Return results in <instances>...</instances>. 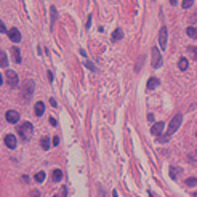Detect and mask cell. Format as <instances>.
I'll use <instances>...</instances> for the list:
<instances>
[{
    "mask_svg": "<svg viewBox=\"0 0 197 197\" xmlns=\"http://www.w3.org/2000/svg\"><path fill=\"white\" fill-rule=\"evenodd\" d=\"M181 120H183V117H181V114H176L172 120H170V124H168V128H167V133L160 138V141L162 143H165L167 141V139L168 138H170L173 133H175V131L178 130V128H180V125H181Z\"/></svg>",
    "mask_w": 197,
    "mask_h": 197,
    "instance_id": "obj_1",
    "label": "cell"
},
{
    "mask_svg": "<svg viewBox=\"0 0 197 197\" xmlns=\"http://www.w3.org/2000/svg\"><path fill=\"white\" fill-rule=\"evenodd\" d=\"M32 93H34V80L29 79V80L23 82V85H21V95H20L21 104H24V103H27V101L31 99Z\"/></svg>",
    "mask_w": 197,
    "mask_h": 197,
    "instance_id": "obj_2",
    "label": "cell"
},
{
    "mask_svg": "<svg viewBox=\"0 0 197 197\" xmlns=\"http://www.w3.org/2000/svg\"><path fill=\"white\" fill-rule=\"evenodd\" d=\"M18 131H20V136L24 139V141H27V139L32 138V133H34L32 124L31 122H24V124H21V127L18 128Z\"/></svg>",
    "mask_w": 197,
    "mask_h": 197,
    "instance_id": "obj_3",
    "label": "cell"
},
{
    "mask_svg": "<svg viewBox=\"0 0 197 197\" xmlns=\"http://www.w3.org/2000/svg\"><path fill=\"white\" fill-rule=\"evenodd\" d=\"M5 80H7V85L10 87V88H16L18 87V74L15 71L8 69L5 72Z\"/></svg>",
    "mask_w": 197,
    "mask_h": 197,
    "instance_id": "obj_4",
    "label": "cell"
},
{
    "mask_svg": "<svg viewBox=\"0 0 197 197\" xmlns=\"http://www.w3.org/2000/svg\"><path fill=\"white\" fill-rule=\"evenodd\" d=\"M167 39H168V29H167V26H162L160 31H159V43H160L162 50L167 48Z\"/></svg>",
    "mask_w": 197,
    "mask_h": 197,
    "instance_id": "obj_5",
    "label": "cell"
},
{
    "mask_svg": "<svg viewBox=\"0 0 197 197\" xmlns=\"http://www.w3.org/2000/svg\"><path fill=\"white\" fill-rule=\"evenodd\" d=\"M152 66L154 68H160L162 66V55H160V51H159L155 46L152 48Z\"/></svg>",
    "mask_w": 197,
    "mask_h": 197,
    "instance_id": "obj_6",
    "label": "cell"
},
{
    "mask_svg": "<svg viewBox=\"0 0 197 197\" xmlns=\"http://www.w3.org/2000/svg\"><path fill=\"white\" fill-rule=\"evenodd\" d=\"M5 119H7L8 124H16V122L20 120V114H18L16 111L10 109V111H7V112H5Z\"/></svg>",
    "mask_w": 197,
    "mask_h": 197,
    "instance_id": "obj_7",
    "label": "cell"
},
{
    "mask_svg": "<svg viewBox=\"0 0 197 197\" xmlns=\"http://www.w3.org/2000/svg\"><path fill=\"white\" fill-rule=\"evenodd\" d=\"M7 34H8V39H10L11 42H15V43H18V42L21 40V32L18 31L16 27H11V29L8 31Z\"/></svg>",
    "mask_w": 197,
    "mask_h": 197,
    "instance_id": "obj_8",
    "label": "cell"
},
{
    "mask_svg": "<svg viewBox=\"0 0 197 197\" xmlns=\"http://www.w3.org/2000/svg\"><path fill=\"white\" fill-rule=\"evenodd\" d=\"M164 127H165L164 122H157V124H154L152 128H151L152 135H154V136H160V135H162V131H164Z\"/></svg>",
    "mask_w": 197,
    "mask_h": 197,
    "instance_id": "obj_9",
    "label": "cell"
},
{
    "mask_svg": "<svg viewBox=\"0 0 197 197\" xmlns=\"http://www.w3.org/2000/svg\"><path fill=\"white\" fill-rule=\"evenodd\" d=\"M5 146L8 147V149H15L16 147V136L15 135H7L5 136Z\"/></svg>",
    "mask_w": 197,
    "mask_h": 197,
    "instance_id": "obj_10",
    "label": "cell"
},
{
    "mask_svg": "<svg viewBox=\"0 0 197 197\" xmlns=\"http://www.w3.org/2000/svg\"><path fill=\"white\" fill-rule=\"evenodd\" d=\"M43 112H45V103H42V101L35 103V106H34V114H35L37 117H40Z\"/></svg>",
    "mask_w": 197,
    "mask_h": 197,
    "instance_id": "obj_11",
    "label": "cell"
},
{
    "mask_svg": "<svg viewBox=\"0 0 197 197\" xmlns=\"http://www.w3.org/2000/svg\"><path fill=\"white\" fill-rule=\"evenodd\" d=\"M11 55H13V59H15L16 64H20V63L23 61V58H21V50H20V48L13 46V48H11Z\"/></svg>",
    "mask_w": 197,
    "mask_h": 197,
    "instance_id": "obj_12",
    "label": "cell"
},
{
    "mask_svg": "<svg viewBox=\"0 0 197 197\" xmlns=\"http://www.w3.org/2000/svg\"><path fill=\"white\" fill-rule=\"evenodd\" d=\"M159 83H160V80H159V79L151 77V79L147 80V85H146V88H147V90H154L155 87H159Z\"/></svg>",
    "mask_w": 197,
    "mask_h": 197,
    "instance_id": "obj_13",
    "label": "cell"
},
{
    "mask_svg": "<svg viewBox=\"0 0 197 197\" xmlns=\"http://www.w3.org/2000/svg\"><path fill=\"white\" fill-rule=\"evenodd\" d=\"M122 37H124V31L120 29V27H117V29L112 32V35H111V39L114 40V42H117V40H120Z\"/></svg>",
    "mask_w": 197,
    "mask_h": 197,
    "instance_id": "obj_14",
    "label": "cell"
},
{
    "mask_svg": "<svg viewBox=\"0 0 197 197\" xmlns=\"http://www.w3.org/2000/svg\"><path fill=\"white\" fill-rule=\"evenodd\" d=\"M186 34L191 37V39H197V27L194 26H187L186 27Z\"/></svg>",
    "mask_w": 197,
    "mask_h": 197,
    "instance_id": "obj_15",
    "label": "cell"
},
{
    "mask_svg": "<svg viewBox=\"0 0 197 197\" xmlns=\"http://www.w3.org/2000/svg\"><path fill=\"white\" fill-rule=\"evenodd\" d=\"M61 178H63V172L59 170V168H56V170L51 172V180H53V181H59Z\"/></svg>",
    "mask_w": 197,
    "mask_h": 197,
    "instance_id": "obj_16",
    "label": "cell"
},
{
    "mask_svg": "<svg viewBox=\"0 0 197 197\" xmlns=\"http://www.w3.org/2000/svg\"><path fill=\"white\" fill-rule=\"evenodd\" d=\"M7 66H8V58H7L5 51L0 50V68H7Z\"/></svg>",
    "mask_w": 197,
    "mask_h": 197,
    "instance_id": "obj_17",
    "label": "cell"
},
{
    "mask_svg": "<svg viewBox=\"0 0 197 197\" xmlns=\"http://www.w3.org/2000/svg\"><path fill=\"white\" fill-rule=\"evenodd\" d=\"M40 146H42L43 151H48V149H50V139L48 138H42L40 139Z\"/></svg>",
    "mask_w": 197,
    "mask_h": 197,
    "instance_id": "obj_18",
    "label": "cell"
},
{
    "mask_svg": "<svg viewBox=\"0 0 197 197\" xmlns=\"http://www.w3.org/2000/svg\"><path fill=\"white\" fill-rule=\"evenodd\" d=\"M178 173H181V168H176V167H170V176H172V180H176Z\"/></svg>",
    "mask_w": 197,
    "mask_h": 197,
    "instance_id": "obj_19",
    "label": "cell"
},
{
    "mask_svg": "<svg viewBox=\"0 0 197 197\" xmlns=\"http://www.w3.org/2000/svg\"><path fill=\"white\" fill-rule=\"evenodd\" d=\"M178 68H180L181 71H186L187 69V59L186 58H181L180 61H178Z\"/></svg>",
    "mask_w": 197,
    "mask_h": 197,
    "instance_id": "obj_20",
    "label": "cell"
},
{
    "mask_svg": "<svg viewBox=\"0 0 197 197\" xmlns=\"http://www.w3.org/2000/svg\"><path fill=\"white\" fill-rule=\"evenodd\" d=\"M34 178H35V181H37V183H42V181L45 180V172H37Z\"/></svg>",
    "mask_w": 197,
    "mask_h": 197,
    "instance_id": "obj_21",
    "label": "cell"
},
{
    "mask_svg": "<svg viewBox=\"0 0 197 197\" xmlns=\"http://www.w3.org/2000/svg\"><path fill=\"white\" fill-rule=\"evenodd\" d=\"M50 13H51V26L56 23V16H58V15H56V8L55 7H51L50 8Z\"/></svg>",
    "mask_w": 197,
    "mask_h": 197,
    "instance_id": "obj_22",
    "label": "cell"
},
{
    "mask_svg": "<svg viewBox=\"0 0 197 197\" xmlns=\"http://www.w3.org/2000/svg\"><path fill=\"white\" fill-rule=\"evenodd\" d=\"M187 51L191 53V56L194 59H197V48H195V46H187Z\"/></svg>",
    "mask_w": 197,
    "mask_h": 197,
    "instance_id": "obj_23",
    "label": "cell"
},
{
    "mask_svg": "<svg viewBox=\"0 0 197 197\" xmlns=\"http://www.w3.org/2000/svg\"><path fill=\"white\" fill-rule=\"evenodd\" d=\"M194 3V0H183V8L184 10H187V8H191Z\"/></svg>",
    "mask_w": 197,
    "mask_h": 197,
    "instance_id": "obj_24",
    "label": "cell"
},
{
    "mask_svg": "<svg viewBox=\"0 0 197 197\" xmlns=\"http://www.w3.org/2000/svg\"><path fill=\"white\" fill-rule=\"evenodd\" d=\"M186 184H187V186H195V184H197V178H187V180H186Z\"/></svg>",
    "mask_w": 197,
    "mask_h": 197,
    "instance_id": "obj_25",
    "label": "cell"
},
{
    "mask_svg": "<svg viewBox=\"0 0 197 197\" xmlns=\"http://www.w3.org/2000/svg\"><path fill=\"white\" fill-rule=\"evenodd\" d=\"M29 197H40V191H37V189H32L29 192Z\"/></svg>",
    "mask_w": 197,
    "mask_h": 197,
    "instance_id": "obj_26",
    "label": "cell"
},
{
    "mask_svg": "<svg viewBox=\"0 0 197 197\" xmlns=\"http://www.w3.org/2000/svg\"><path fill=\"white\" fill-rule=\"evenodd\" d=\"M0 32H2V34H3V32H8V29L5 27V24H3L2 21H0Z\"/></svg>",
    "mask_w": 197,
    "mask_h": 197,
    "instance_id": "obj_27",
    "label": "cell"
},
{
    "mask_svg": "<svg viewBox=\"0 0 197 197\" xmlns=\"http://www.w3.org/2000/svg\"><path fill=\"white\" fill-rule=\"evenodd\" d=\"M85 66H87L88 69H91V71H96V68H95V66H93L91 63H85Z\"/></svg>",
    "mask_w": 197,
    "mask_h": 197,
    "instance_id": "obj_28",
    "label": "cell"
},
{
    "mask_svg": "<svg viewBox=\"0 0 197 197\" xmlns=\"http://www.w3.org/2000/svg\"><path fill=\"white\" fill-rule=\"evenodd\" d=\"M53 144H55V146H58V144H59V138H58V136H55V138H53Z\"/></svg>",
    "mask_w": 197,
    "mask_h": 197,
    "instance_id": "obj_29",
    "label": "cell"
},
{
    "mask_svg": "<svg viewBox=\"0 0 197 197\" xmlns=\"http://www.w3.org/2000/svg\"><path fill=\"white\" fill-rule=\"evenodd\" d=\"M90 26H91V16H88V20H87V26H85V27H87V29H88Z\"/></svg>",
    "mask_w": 197,
    "mask_h": 197,
    "instance_id": "obj_30",
    "label": "cell"
},
{
    "mask_svg": "<svg viewBox=\"0 0 197 197\" xmlns=\"http://www.w3.org/2000/svg\"><path fill=\"white\" fill-rule=\"evenodd\" d=\"M50 104H51L53 107H56V106H58V103H56V101H55V99L51 98V99H50Z\"/></svg>",
    "mask_w": 197,
    "mask_h": 197,
    "instance_id": "obj_31",
    "label": "cell"
},
{
    "mask_svg": "<svg viewBox=\"0 0 197 197\" xmlns=\"http://www.w3.org/2000/svg\"><path fill=\"white\" fill-rule=\"evenodd\" d=\"M48 80L53 82V72H51V71H48Z\"/></svg>",
    "mask_w": 197,
    "mask_h": 197,
    "instance_id": "obj_32",
    "label": "cell"
},
{
    "mask_svg": "<svg viewBox=\"0 0 197 197\" xmlns=\"http://www.w3.org/2000/svg\"><path fill=\"white\" fill-rule=\"evenodd\" d=\"M50 124H51V125H56V120H55L53 117H50Z\"/></svg>",
    "mask_w": 197,
    "mask_h": 197,
    "instance_id": "obj_33",
    "label": "cell"
},
{
    "mask_svg": "<svg viewBox=\"0 0 197 197\" xmlns=\"http://www.w3.org/2000/svg\"><path fill=\"white\" fill-rule=\"evenodd\" d=\"M176 2H178V0H170V3H172V5H176Z\"/></svg>",
    "mask_w": 197,
    "mask_h": 197,
    "instance_id": "obj_34",
    "label": "cell"
},
{
    "mask_svg": "<svg viewBox=\"0 0 197 197\" xmlns=\"http://www.w3.org/2000/svg\"><path fill=\"white\" fill-rule=\"evenodd\" d=\"M3 83V77H2V74H0V85Z\"/></svg>",
    "mask_w": 197,
    "mask_h": 197,
    "instance_id": "obj_35",
    "label": "cell"
},
{
    "mask_svg": "<svg viewBox=\"0 0 197 197\" xmlns=\"http://www.w3.org/2000/svg\"><path fill=\"white\" fill-rule=\"evenodd\" d=\"M192 197H197V192H194V195H192Z\"/></svg>",
    "mask_w": 197,
    "mask_h": 197,
    "instance_id": "obj_36",
    "label": "cell"
},
{
    "mask_svg": "<svg viewBox=\"0 0 197 197\" xmlns=\"http://www.w3.org/2000/svg\"><path fill=\"white\" fill-rule=\"evenodd\" d=\"M53 197H58V195H53Z\"/></svg>",
    "mask_w": 197,
    "mask_h": 197,
    "instance_id": "obj_37",
    "label": "cell"
},
{
    "mask_svg": "<svg viewBox=\"0 0 197 197\" xmlns=\"http://www.w3.org/2000/svg\"><path fill=\"white\" fill-rule=\"evenodd\" d=\"M195 136H197V131H195Z\"/></svg>",
    "mask_w": 197,
    "mask_h": 197,
    "instance_id": "obj_38",
    "label": "cell"
},
{
    "mask_svg": "<svg viewBox=\"0 0 197 197\" xmlns=\"http://www.w3.org/2000/svg\"><path fill=\"white\" fill-rule=\"evenodd\" d=\"M195 152H197V151H195Z\"/></svg>",
    "mask_w": 197,
    "mask_h": 197,
    "instance_id": "obj_39",
    "label": "cell"
}]
</instances>
